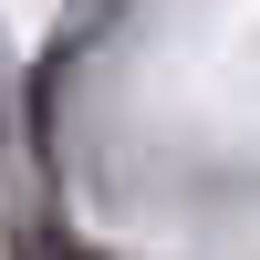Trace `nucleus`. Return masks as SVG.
Returning <instances> with one entry per match:
<instances>
[{
  "mask_svg": "<svg viewBox=\"0 0 260 260\" xmlns=\"http://www.w3.org/2000/svg\"><path fill=\"white\" fill-rule=\"evenodd\" d=\"M31 260H94V250H73V240H31Z\"/></svg>",
  "mask_w": 260,
  "mask_h": 260,
  "instance_id": "obj_1",
  "label": "nucleus"
}]
</instances>
